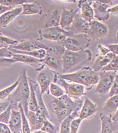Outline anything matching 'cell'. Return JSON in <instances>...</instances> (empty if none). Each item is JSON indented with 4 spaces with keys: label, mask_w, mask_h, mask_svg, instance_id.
Returning a JSON list of instances; mask_svg holds the SVG:
<instances>
[{
    "label": "cell",
    "mask_w": 118,
    "mask_h": 133,
    "mask_svg": "<svg viewBox=\"0 0 118 133\" xmlns=\"http://www.w3.org/2000/svg\"><path fill=\"white\" fill-rule=\"evenodd\" d=\"M83 105L82 99H73L65 94L59 98L53 97L50 100L49 105L51 112L61 123L73 112L80 111Z\"/></svg>",
    "instance_id": "cell-1"
},
{
    "label": "cell",
    "mask_w": 118,
    "mask_h": 133,
    "mask_svg": "<svg viewBox=\"0 0 118 133\" xmlns=\"http://www.w3.org/2000/svg\"><path fill=\"white\" fill-rule=\"evenodd\" d=\"M18 79L19 82L17 86L8 96L7 99L12 103L13 107H18V103H21L26 116H27L29 111L28 103L30 91L26 68L21 69Z\"/></svg>",
    "instance_id": "cell-2"
},
{
    "label": "cell",
    "mask_w": 118,
    "mask_h": 133,
    "mask_svg": "<svg viewBox=\"0 0 118 133\" xmlns=\"http://www.w3.org/2000/svg\"><path fill=\"white\" fill-rule=\"evenodd\" d=\"M59 79L82 85L87 91L91 89L99 80V72L89 66L83 67L74 72L59 75Z\"/></svg>",
    "instance_id": "cell-3"
},
{
    "label": "cell",
    "mask_w": 118,
    "mask_h": 133,
    "mask_svg": "<svg viewBox=\"0 0 118 133\" xmlns=\"http://www.w3.org/2000/svg\"><path fill=\"white\" fill-rule=\"evenodd\" d=\"M93 55L88 50L74 52L66 50L62 57L63 73L71 71L72 70L91 61Z\"/></svg>",
    "instance_id": "cell-4"
},
{
    "label": "cell",
    "mask_w": 118,
    "mask_h": 133,
    "mask_svg": "<svg viewBox=\"0 0 118 133\" xmlns=\"http://www.w3.org/2000/svg\"><path fill=\"white\" fill-rule=\"evenodd\" d=\"M91 41V39L87 34L81 33L70 35L61 44L66 50L77 52L86 50Z\"/></svg>",
    "instance_id": "cell-5"
},
{
    "label": "cell",
    "mask_w": 118,
    "mask_h": 133,
    "mask_svg": "<svg viewBox=\"0 0 118 133\" xmlns=\"http://www.w3.org/2000/svg\"><path fill=\"white\" fill-rule=\"evenodd\" d=\"M98 72L99 80L95 91L101 97L110 91L118 73L117 71H103Z\"/></svg>",
    "instance_id": "cell-6"
},
{
    "label": "cell",
    "mask_w": 118,
    "mask_h": 133,
    "mask_svg": "<svg viewBox=\"0 0 118 133\" xmlns=\"http://www.w3.org/2000/svg\"><path fill=\"white\" fill-rule=\"evenodd\" d=\"M59 75L58 73L51 70L47 69L43 70L37 76V81L39 86L41 95L45 93L47 95H49V87L51 83H56L59 79Z\"/></svg>",
    "instance_id": "cell-7"
},
{
    "label": "cell",
    "mask_w": 118,
    "mask_h": 133,
    "mask_svg": "<svg viewBox=\"0 0 118 133\" xmlns=\"http://www.w3.org/2000/svg\"><path fill=\"white\" fill-rule=\"evenodd\" d=\"M62 6H52L47 14L43 16L41 19L42 29L50 28L60 27Z\"/></svg>",
    "instance_id": "cell-8"
},
{
    "label": "cell",
    "mask_w": 118,
    "mask_h": 133,
    "mask_svg": "<svg viewBox=\"0 0 118 133\" xmlns=\"http://www.w3.org/2000/svg\"><path fill=\"white\" fill-rule=\"evenodd\" d=\"M38 32L41 38L61 44L66 39L67 37L72 34L69 31L62 29L60 27L40 29Z\"/></svg>",
    "instance_id": "cell-9"
},
{
    "label": "cell",
    "mask_w": 118,
    "mask_h": 133,
    "mask_svg": "<svg viewBox=\"0 0 118 133\" xmlns=\"http://www.w3.org/2000/svg\"><path fill=\"white\" fill-rule=\"evenodd\" d=\"M93 4L94 17L100 21H108L110 17L108 9L113 4V1L111 0H97L93 1Z\"/></svg>",
    "instance_id": "cell-10"
},
{
    "label": "cell",
    "mask_w": 118,
    "mask_h": 133,
    "mask_svg": "<svg viewBox=\"0 0 118 133\" xmlns=\"http://www.w3.org/2000/svg\"><path fill=\"white\" fill-rule=\"evenodd\" d=\"M62 86L64 88L65 94L74 100H79L85 95L84 87L78 83H69L66 80L59 79Z\"/></svg>",
    "instance_id": "cell-11"
},
{
    "label": "cell",
    "mask_w": 118,
    "mask_h": 133,
    "mask_svg": "<svg viewBox=\"0 0 118 133\" xmlns=\"http://www.w3.org/2000/svg\"><path fill=\"white\" fill-rule=\"evenodd\" d=\"M108 33L107 26L100 21L93 20L89 22V27L87 35L94 40L101 39L104 37Z\"/></svg>",
    "instance_id": "cell-12"
},
{
    "label": "cell",
    "mask_w": 118,
    "mask_h": 133,
    "mask_svg": "<svg viewBox=\"0 0 118 133\" xmlns=\"http://www.w3.org/2000/svg\"><path fill=\"white\" fill-rule=\"evenodd\" d=\"M9 48L20 51H32L40 49H45L46 45L39 39H31L22 41Z\"/></svg>",
    "instance_id": "cell-13"
},
{
    "label": "cell",
    "mask_w": 118,
    "mask_h": 133,
    "mask_svg": "<svg viewBox=\"0 0 118 133\" xmlns=\"http://www.w3.org/2000/svg\"><path fill=\"white\" fill-rule=\"evenodd\" d=\"M101 122L100 133H115L118 130V123L114 121L111 114L107 115L100 113L99 114Z\"/></svg>",
    "instance_id": "cell-14"
},
{
    "label": "cell",
    "mask_w": 118,
    "mask_h": 133,
    "mask_svg": "<svg viewBox=\"0 0 118 133\" xmlns=\"http://www.w3.org/2000/svg\"><path fill=\"white\" fill-rule=\"evenodd\" d=\"M93 3L92 1H79L77 6L80 9V16L81 17L88 22L94 20V11L91 5Z\"/></svg>",
    "instance_id": "cell-15"
},
{
    "label": "cell",
    "mask_w": 118,
    "mask_h": 133,
    "mask_svg": "<svg viewBox=\"0 0 118 133\" xmlns=\"http://www.w3.org/2000/svg\"><path fill=\"white\" fill-rule=\"evenodd\" d=\"M89 27V22L83 20L80 17V14H76L68 31L72 34H87Z\"/></svg>",
    "instance_id": "cell-16"
},
{
    "label": "cell",
    "mask_w": 118,
    "mask_h": 133,
    "mask_svg": "<svg viewBox=\"0 0 118 133\" xmlns=\"http://www.w3.org/2000/svg\"><path fill=\"white\" fill-rule=\"evenodd\" d=\"M98 110V108L97 104L86 98L80 112L79 118L82 121L85 119H89L94 116Z\"/></svg>",
    "instance_id": "cell-17"
},
{
    "label": "cell",
    "mask_w": 118,
    "mask_h": 133,
    "mask_svg": "<svg viewBox=\"0 0 118 133\" xmlns=\"http://www.w3.org/2000/svg\"><path fill=\"white\" fill-rule=\"evenodd\" d=\"M79 9L78 8L76 10L67 9L63 7L60 24V27L62 29L68 31Z\"/></svg>",
    "instance_id": "cell-18"
},
{
    "label": "cell",
    "mask_w": 118,
    "mask_h": 133,
    "mask_svg": "<svg viewBox=\"0 0 118 133\" xmlns=\"http://www.w3.org/2000/svg\"><path fill=\"white\" fill-rule=\"evenodd\" d=\"M31 132L41 130L44 123V116L40 113L29 110L27 115Z\"/></svg>",
    "instance_id": "cell-19"
},
{
    "label": "cell",
    "mask_w": 118,
    "mask_h": 133,
    "mask_svg": "<svg viewBox=\"0 0 118 133\" xmlns=\"http://www.w3.org/2000/svg\"><path fill=\"white\" fill-rule=\"evenodd\" d=\"M41 63L50 69L58 73H63V62L62 58L58 56L46 55L45 57L41 59Z\"/></svg>",
    "instance_id": "cell-20"
},
{
    "label": "cell",
    "mask_w": 118,
    "mask_h": 133,
    "mask_svg": "<svg viewBox=\"0 0 118 133\" xmlns=\"http://www.w3.org/2000/svg\"><path fill=\"white\" fill-rule=\"evenodd\" d=\"M8 126L12 133H22V117L19 110L12 108Z\"/></svg>",
    "instance_id": "cell-21"
},
{
    "label": "cell",
    "mask_w": 118,
    "mask_h": 133,
    "mask_svg": "<svg viewBox=\"0 0 118 133\" xmlns=\"http://www.w3.org/2000/svg\"><path fill=\"white\" fill-rule=\"evenodd\" d=\"M22 11V7L20 6L3 14L0 16V28H6L16 17L21 14Z\"/></svg>",
    "instance_id": "cell-22"
},
{
    "label": "cell",
    "mask_w": 118,
    "mask_h": 133,
    "mask_svg": "<svg viewBox=\"0 0 118 133\" xmlns=\"http://www.w3.org/2000/svg\"><path fill=\"white\" fill-rule=\"evenodd\" d=\"M115 56V55L111 51L105 56H98L93 63L92 69L96 72L100 71L110 63Z\"/></svg>",
    "instance_id": "cell-23"
},
{
    "label": "cell",
    "mask_w": 118,
    "mask_h": 133,
    "mask_svg": "<svg viewBox=\"0 0 118 133\" xmlns=\"http://www.w3.org/2000/svg\"><path fill=\"white\" fill-rule=\"evenodd\" d=\"M34 88L35 90V93L36 95V99L37 102L38 107V113L41 114L50 120L51 119L49 111L46 107L45 104L43 99L42 96L41 95V91L39 86L37 82H36L33 79Z\"/></svg>",
    "instance_id": "cell-24"
},
{
    "label": "cell",
    "mask_w": 118,
    "mask_h": 133,
    "mask_svg": "<svg viewBox=\"0 0 118 133\" xmlns=\"http://www.w3.org/2000/svg\"><path fill=\"white\" fill-rule=\"evenodd\" d=\"M118 109V94L110 97L103 104L102 112L109 115L116 112Z\"/></svg>",
    "instance_id": "cell-25"
},
{
    "label": "cell",
    "mask_w": 118,
    "mask_h": 133,
    "mask_svg": "<svg viewBox=\"0 0 118 133\" xmlns=\"http://www.w3.org/2000/svg\"><path fill=\"white\" fill-rule=\"evenodd\" d=\"M23 11L21 15H29L35 14H39L41 15L42 14V9L40 3L37 1L32 3H25L21 5Z\"/></svg>",
    "instance_id": "cell-26"
},
{
    "label": "cell",
    "mask_w": 118,
    "mask_h": 133,
    "mask_svg": "<svg viewBox=\"0 0 118 133\" xmlns=\"http://www.w3.org/2000/svg\"><path fill=\"white\" fill-rule=\"evenodd\" d=\"M11 59L16 61L17 62H21L31 66H34L36 64H43L40 59L27 55L12 53Z\"/></svg>",
    "instance_id": "cell-27"
},
{
    "label": "cell",
    "mask_w": 118,
    "mask_h": 133,
    "mask_svg": "<svg viewBox=\"0 0 118 133\" xmlns=\"http://www.w3.org/2000/svg\"><path fill=\"white\" fill-rule=\"evenodd\" d=\"M47 55H51L62 58L65 52L66 49L61 43H52L46 45Z\"/></svg>",
    "instance_id": "cell-28"
},
{
    "label": "cell",
    "mask_w": 118,
    "mask_h": 133,
    "mask_svg": "<svg viewBox=\"0 0 118 133\" xmlns=\"http://www.w3.org/2000/svg\"><path fill=\"white\" fill-rule=\"evenodd\" d=\"M29 85L30 87V96L29 100L28 108L29 110L34 112H38V107L36 99V95L34 88L33 79L28 78Z\"/></svg>",
    "instance_id": "cell-29"
},
{
    "label": "cell",
    "mask_w": 118,
    "mask_h": 133,
    "mask_svg": "<svg viewBox=\"0 0 118 133\" xmlns=\"http://www.w3.org/2000/svg\"><path fill=\"white\" fill-rule=\"evenodd\" d=\"M80 111H75L67 117L61 123L59 133H70L71 124L73 120L79 116Z\"/></svg>",
    "instance_id": "cell-30"
},
{
    "label": "cell",
    "mask_w": 118,
    "mask_h": 133,
    "mask_svg": "<svg viewBox=\"0 0 118 133\" xmlns=\"http://www.w3.org/2000/svg\"><path fill=\"white\" fill-rule=\"evenodd\" d=\"M9 49L11 52L13 54H22L27 55L40 59H44V58L47 55L46 51L44 49H40L32 51H20L14 49H10L9 48Z\"/></svg>",
    "instance_id": "cell-31"
},
{
    "label": "cell",
    "mask_w": 118,
    "mask_h": 133,
    "mask_svg": "<svg viewBox=\"0 0 118 133\" xmlns=\"http://www.w3.org/2000/svg\"><path fill=\"white\" fill-rule=\"evenodd\" d=\"M41 130L46 133H58L60 128L59 127L52 123L49 120L45 117L44 118L43 125Z\"/></svg>",
    "instance_id": "cell-32"
},
{
    "label": "cell",
    "mask_w": 118,
    "mask_h": 133,
    "mask_svg": "<svg viewBox=\"0 0 118 133\" xmlns=\"http://www.w3.org/2000/svg\"><path fill=\"white\" fill-rule=\"evenodd\" d=\"M18 108L21 113L22 117V133H32L31 131L29 125V122L26 116L23 107L21 103H19L18 105Z\"/></svg>",
    "instance_id": "cell-33"
},
{
    "label": "cell",
    "mask_w": 118,
    "mask_h": 133,
    "mask_svg": "<svg viewBox=\"0 0 118 133\" xmlns=\"http://www.w3.org/2000/svg\"><path fill=\"white\" fill-rule=\"evenodd\" d=\"M50 94L53 97L59 98L65 94V91L61 87L54 83H51L49 87Z\"/></svg>",
    "instance_id": "cell-34"
},
{
    "label": "cell",
    "mask_w": 118,
    "mask_h": 133,
    "mask_svg": "<svg viewBox=\"0 0 118 133\" xmlns=\"http://www.w3.org/2000/svg\"><path fill=\"white\" fill-rule=\"evenodd\" d=\"M12 109V103L11 102L7 108L0 114V123L8 125L10 118Z\"/></svg>",
    "instance_id": "cell-35"
},
{
    "label": "cell",
    "mask_w": 118,
    "mask_h": 133,
    "mask_svg": "<svg viewBox=\"0 0 118 133\" xmlns=\"http://www.w3.org/2000/svg\"><path fill=\"white\" fill-rule=\"evenodd\" d=\"M19 80L18 79L11 86L0 91V100L5 99L7 98H8V96L12 93L16 88H17L19 83Z\"/></svg>",
    "instance_id": "cell-36"
},
{
    "label": "cell",
    "mask_w": 118,
    "mask_h": 133,
    "mask_svg": "<svg viewBox=\"0 0 118 133\" xmlns=\"http://www.w3.org/2000/svg\"><path fill=\"white\" fill-rule=\"evenodd\" d=\"M19 42L17 40L9 38L8 37L0 36V49L3 48L9 47Z\"/></svg>",
    "instance_id": "cell-37"
},
{
    "label": "cell",
    "mask_w": 118,
    "mask_h": 133,
    "mask_svg": "<svg viewBox=\"0 0 118 133\" xmlns=\"http://www.w3.org/2000/svg\"><path fill=\"white\" fill-rule=\"evenodd\" d=\"M103 71H118V56L115 55L110 63L102 69Z\"/></svg>",
    "instance_id": "cell-38"
},
{
    "label": "cell",
    "mask_w": 118,
    "mask_h": 133,
    "mask_svg": "<svg viewBox=\"0 0 118 133\" xmlns=\"http://www.w3.org/2000/svg\"><path fill=\"white\" fill-rule=\"evenodd\" d=\"M25 3H27V1L24 0H0V5L7 7H15Z\"/></svg>",
    "instance_id": "cell-39"
},
{
    "label": "cell",
    "mask_w": 118,
    "mask_h": 133,
    "mask_svg": "<svg viewBox=\"0 0 118 133\" xmlns=\"http://www.w3.org/2000/svg\"><path fill=\"white\" fill-rule=\"evenodd\" d=\"M82 121V120L80 119V118H75L73 120L71 124L70 133H77Z\"/></svg>",
    "instance_id": "cell-40"
},
{
    "label": "cell",
    "mask_w": 118,
    "mask_h": 133,
    "mask_svg": "<svg viewBox=\"0 0 118 133\" xmlns=\"http://www.w3.org/2000/svg\"><path fill=\"white\" fill-rule=\"evenodd\" d=\"M118 94V73L115 77V81L112 88H111L109 91V97H112L113 95Z\"/></svg>",
    "instance_id": "cell-41"
},
{
    "label": "cell",
    "mask_w": 118,
    "mask_h": 133,
    "mask_svg": "<svg viewBox=\"0 0 118 133\" xmlns=\"http://www.w3.org/2000/svg\"><path fill=\"white\" fill-rule=\"evenodd\" d=\"M109 49H108L107 47H105L102 44H100L97 47V52H98V56H105L108 53L110 52Z\"/></svg>",
    "instance_id": "cell-42"
},
{
    "label": "cell",
    "mask_w": 118,
    "mask_h": 133,
    "mask_svg": "<svg viewBox=\"0 0 118 133\" xmlns=\"http://www.w3.org/2000/svg\"><path fill=\"white\" fill-rule=\"evenodd\" d=\"M17 62L12 59L5 58H0V68L9 66L12 64Z\"/></svg>",
    "instance_id": "cell-43"
},
{
    "label": "cell",
    "mask_w": 118,
    "mask_h": 133,
    "mask_svg": "<svg viewBox=\"0 0 118 133\" xmlns=\"http://www.w3.org/2000/svg\"><path fill=\"white\" fill-rule=\"evenodd\" d=\"M106 47L112 53L118 56V44H109L106 46Z\"/></svg>",
    "instance_id": "cell-44"
},
{
    "label": "cell",
    "mask_w": 118,
    "mask_h": 133,
    "mask_svg": "<svg viewBox=\"0 0 118 133\" xmlns=\"http://www.w3.org/2000/svg\"><path fill=\"white\" fill-rule=\"evenodd\" d=\"M10 103V101L8 99L6 101L0 102V114L7 108Z\"/></svg>",
    "instance_id": "cell-45"
},
{
    "label": "cell",
    "mask_w": 118,
    "mask_h": 133,
    "mask_svg": "<svg viewBox=\"0 0 118 133\" xmlns=\"http://www.w3.org/2000/svg\"><path fill=\"white\" fill-rule=\"evenodd\" d=\"M0 133H12L6 124L0 123Z\"/></svg>",
    "instance_id": "cell-46"
},
{
    "label": "cell",
    "mask_w": 118,
    "mask_h": 133,
    "mask_svg": "<svg viewBox=\"0 0 118 133\" xmlns=\"http://www.w3.org/2000/svg\"><path fill=\"white\" fill-rule=\"evenodd\" d=\"M14 6L7 7V6H3L2 5H0V15H1V14L2 15L5 12L12 10L14 9Z\"/></svg>",
    "instance_id": "cell-47"
},
{
    "label": "cell",
    "mask_w": 118,
    "mask_h": 133,
    "mask_svg": "<svg viewBox=\"0 0 118 133\" xmlns=\"http://www.w3.org/2000/svg\"><path fill=\"white\" fill-rule=\"evenodd\" d=\"M108 12H111L114 15H118V5L112 7V8H109L108 9Z\"/></svg>",
    "instance_id": "cell-48"
},
{
    "label": "cell",
    "mask_w": 118,
    "mask_h": 133,
    "mask_svg": "<svg viewBox=\"0 0 118 133\" xmlns=\"http://www.w3.org/2000/svg\"><path fill=\"white\" fill-rule=\"evenodd\" d=\"M112 119L114 121L118 123V109L115 114L112 116Z\"/></svg>",
    "instance_id": "cell-49"
},
{
    "label": "cell",
    "mask_w": 118,
    "mask_h": 133,
    "mask_svg": "<svg viewBox=\"0 0 118 133\" xmlns=\"http://www.w3.org/2000/svg\"><path fill=\"white\" fill-rule=\"evenodd\" d=\"M32 133H46L42 131V130H39L38 131H36L34 132H32Z\"/></svg>",
    "instance_id": "cell-50"
},
{
    "label": "cell",
    "mask_w": 118,
    "mask_h": 133,
    "mask_svg": "<svg viewBox=\"0 0 118 133\" xmlns=\"http://www.w3.org/2000/svg\"><path fill=\"white\" fill-rule=\"evenodd\" d=\"M115 42L118 43V31L116 33V38H115Z\"/></svg>",
    "instance_id": "cell-51"
},
{
    "label": "cell",
    "mask_w": 118,
    "mask_h": 133,
    "mask_svg": "<svg viewBox=\"0 0 118 133\" xmlns=\"http://www.w3.org/2000/svg\"><path fill=\"white\" fill-rule=\"evenodd\" d=\"M2 34L1 31H0V36H2Z\"/></svg>",
    "instance_id": "cell-52"
},
{
    "label": "cell",
    "mask_w": 118,
    "mask_h": 133,
    "mask_svg": "<svg viewBox=\"0 0 118 133\" xmlns=\"http://www.w3.org/2000/svg\"><path fill=\"white\" fill-rule=\"evenodd\" d=\"M115 133H118V130H117L116 131V132H115Z\"/></svg>",
    "instance_id": "cell-53"
}]
</instances>
